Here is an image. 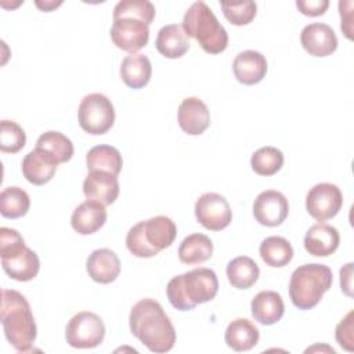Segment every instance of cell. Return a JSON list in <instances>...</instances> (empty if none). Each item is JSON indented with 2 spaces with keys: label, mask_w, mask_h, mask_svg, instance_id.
Segmentation results:
<instances>
[{
  "label": "cell",
  "mask_w": 354,
  "mask_h": 354,
  "mask_svg": "<svg viewBox=\"0 0 354 354\" xmlns=\"http://www.w3.org/2000/svg\"><path fill=\"white\" fill-rule=\"evenodd\" d=\"M129 325L131 333L152 353H167L174 347V326L153 299H141L131 307Z\"/></svg>",
  "instance_id": "cell-1"
},
{
  "label": "cell",
  "mask_w": 354,
  "mask_h": 354,
  "mask_svg": "<svg viewBox=\"0 0 354 354\" xmlns=\"http://www.w3.org/2000/svg\"><path fill=\"white\" fill-rule=\"evenodd\" d=\"M0 319L8 343L18 353H28L36 340L37 328L26 297L12 289H1Z\"/></svg>",
  "instance_id": "cell-2"
},
{
  "label": "cell",
  "mask_w": 354,
  "mask_h": 354,
  "mask_svg": "<svg viewBox=\"0 0 354 354\" xmlns=\"http://www.w3.org/2000/svg\"><path fill=\"white\" fill-rule=\"evenodd\" d=\"M217 292V275L207 267H198L176 275L166 286V295L170 304L180 311H188L198 304L213 300Z\"/></svg>",
  "instance_id": "cell-3"
},
{
  "label": "cell",
  "mask_w": 354,
  "mask_h": 354,
  "mask_svg": "<svg viewBox=\"0 0 354 354\" xmlns=\"http://www.w3.org/2000/svg\"><path fill=\"white\" fill-rule=\"evenodd\" d=\"M177 235V227L170 217L155 216L134 224L126 235L129 252L140 259L156 256L169 248Z\"/></svg>",
  "instance_id": "cell-4"
},
{
  "label": "cell",
  "mask_w": 354,
  "mask_h": 354,
  "mask_svg": "<svg viewBox=\"0 0 354 354\" xmlns=\"http://www.w3.org/2000/svg\"><path fill=\"white\" fill-rule=\"evenodd\" d=\"M187 37L195 39L207 54H220L228 46V33L205 1H195L185 11L181 25Z\"/></svg>",
  "instance_id": "cell-5"
},
{
  "label": "cell",
  "mask_w": 354,
  "mask_h": 354,
  "mask_svg": "<svg viewBox=\"0 0 354 354\" xmlns=\"http://www.w3.org/2000/svg\"><path fill=\"white\" fill-rule=\"evenodd\" d=\"M333 282L332 270L319 263L297 267L289 281V297L299 310H311L328 292Z\"/></svg>",
  "instance_id": "cell-6"
},
{
  "label": "cell",
  "mask_w": 354,
  "mask_h": 354,
  "mask_svg": "<svg viewBox=\"0 0 354 354\" xmlns=\"http://www.w3.org/2000/svg\"><path fill=\"white\" fill-rule=\"evenodd\" d=\"M0 257L1 267L11 279L26 282L39 274V256L25 245L24 238L14 228H0Z\"/></svg>",
  "instance_id": "cell-7"
},
{
  "label": "cell",
  "mask_w": 354,
  "mask_h": 354,
  "mask_svg": "<svg viewBox=\"0 0 354 354\" xmlns=\"http://www.w3.org/2000/svg\"><path fill=\"white\" fill-rule=\"evenodd\" d=\"M77 120L86 133L93 136L105 134L115 123V109L111 100L101 93L87 94L80 101Z\"/></svg>",
  "instance_id": "cell-8"
},
{
  "label": "cell",
  "mask_w": 354,
  "mask_h": 354,
  "mask_svg": "<svg viewBox=\"0 0 354 354\" xmlns=\"http://www.w3.org/2000/svg\"><path fill=\"white\" fill-rule=\"evenodd\" d=\"M105 337V325L102 319L91 311L75 314L65 328L66 343L73 348H94Z\"/></svg>",
  "instance_id": "cell-9"
},
{
  "label": "cell",
  "mask_w": 354,
  "mask_h": 354,
  "mask_svg": "<svg viewBox=\"0 0 354 354\" xmlns=\"http://www.w3.org/2000/svg\"><path fill=\"white\" fill-rule=\"evenodd\" d=\"M343 205V195L340 188L332 183L315 184L306 196V209L308 214L317 221H326L333 218Z\"/></svg>",
  "instance_id": "cell-10"
},
{
  "label": "cell",
  "mask_w": 354,
  "mask_h": 354,
  "mask_svg": "<svg viewBox=\"0 0 354 354\" xmlns=\"http://www.w3.org/2000/svg\"><path fill=\"white\" fill-rule=\"evenodd\" d=\"M195 217L206 230L221 231L230 225L232 210L223 195L206 192L195 203Z\"/></svg>",
  "instance_id": "cell-11"
},
{
  "label": "cell",
  "mask_w": 354,
  "mask_h": 354,
  "mask_svg": "<svg viewBox=\"0 0 354 354\" xmlns=\"http://www.w3.org/2000/svg\"><path fill=\"white\" fill-rule=\"evenodd\" d=\"M111 39L118 48L136 54L147 46L149 40V28L136 18H116L111 28Z\"/></svg>",
  "instance_id": "cell-12"
},
{
  "label": "cell",
  "mask_w": 354,
  "mask_h": 354,
  "mask_svg": "<svg viewBox=\"0 0 354 354\" xmlns=\"http://www.w3.org/2000/svg\"><path fill=\"white\" fill-rule=\"evenodd\" d=\"M289 214V203L286 196L277 189H266L260 192L253 203V216L256 221L266 227L281 225Z\"/></svg>",
  "instance_id": "cell-13"
},
{
  "label": "cell",
  "mask_w": 354,
  "mask_h": 354,
  "mask_svg": "<svg viewBox=\"0 0 354 354\" xmlns=\"http://www.w3.org/2000/svg\"><path fill=\"white\" fill-rule=\"evenodd\" d=\"M300 43L313 57H328L337 48L335 30L328 24L322 22L306 25L300 33Z\"/></svg>",
  "instance_id": "cell-14"
},
{
  "label": "cell",
  "mask_w": 354,
  "mask_h": 354,
  "mask_svg": "<svg viewBox=\"0 0 354 354\" xmlns=\"http://www.w3.org/2000/svg\"><path fill=\"white\" fill-rule=\"evenodd\" d=\"M118 176L102 170H91L83 181V194L87 199L97 201L104 206L112 205L119 196Z\"/></svg>",
  "instance_id": "cell-15"
},
{
  "label": "cell",
  "mask_w": 354,
  "mask_h": 354,
  "mask_svg": "<svg viewBox=\"0 0 354 354\" xmlns=\"http://www.w3.org/2000/svg\"><path fill=\"white\" fill-rule=\"evenodd\" d=\"M178 126L189 136H201L210 126L207 105L198 97H187L178 106Z\"/></svg>",
  "instance_id": "cell-16"
},
{
  "label": "cell",
  "mask_w": 354,
  "mask_h": 354,
  "mask_svg": "<svg viewBox=\"0 0 354 354\" xmlns=\"http://www.w3.org/2000/svg\"><path fill=\"white\" fill-rule=\"evenodd\" d=\"M58 163L41 148H35L22 159V174L33 185L47 184L55 174Z\"/></svg>",
  "instance_id": "cell-17"
},
{
  "label": "cell",
  "mask_w": 354,
  "mask_h": 354,
  "mask_svg": "<svg viewBox=\"0 0 354 354\" xmlns=\"http://www.w3.org/2000/svg\"><path fill=\"white\" fill-rule=\"evenodd\" d=\"M266 57L254 50H245L236 54L232 62V71L236 80L246 86L260 83L267 73Z\"/></svg>",
  "instance_id": "cell-18"
},
{
  "label": "cell",
  "mask_w": 354,
  "mask_h": 354,
  "mask_svg": "<svg viewBox=\"0 0 354 354\" xmlns=\"http://www.w3.org/2000/svg\"><path fill=\"white\" fill-rule=\"evenodd\" d=\"M340 243L339 231L329 224L318 223L311 225L304 235V249L315 257L333 254Z\"/></svg>",
  "instance_id": "cell-19"
},
{
  "label": "cell",
  "mask_w": 354,
  "mask_h": 354,
  "mask_svg": "<svg viewBox=\"0 0 354 354\" xmlns=\"http://www.w3.org/2000/svg\"><path fill=\"white\" fill-rule=\"evenodd\" d=\"M86 270L94 282L111 283L120 274V260L111 249H97L87 257Z\"/></svg>",
  "instance_id": "cell-20"
},
{
  "label": "cell",
  "mask_w": 354,
  "mask_h": 354,
  "mask_svg": "<svg viewBox=\"0 0 354 354\" xmlns=\"http://www.w3.org/2000/svg\"><path fill=\"white\" fill-rule=\"evenodd\" d=\"M105 206L91 199L82 202L71 216V225L80 235H91L97 232L105 224Z\"/></svg>",
  "instance_id": "cell-21"
},
{
  "label": "cell",
  "mask_w": 354,
  "mask_h": 354,
  "mask_svg": "<svg viewBox=\"0 0 354 354\" xmlns=\"http://www.w3.org/2000/svg\"><path fill=\"white\" fill-rule=\"evenodd\" d=\"M252 317L261 325H274L283 317L285 304L282 296L275 290L259 292L250 303Z\"/></svg>",
  "instance_id": "cell-22"
},
{
  "label": "cell",
  "mask_w": 354,
  "mask_h": 354,
  "mask_svg": "<svg viewBox=\"0 0 354 354\" xmlns=\"http://www.w3.org/2000/svg\"><path fill=\"white\" fill-rule=\"evenodd\" d=\"M152 76V65L147 55L136 53L123 58L120 65V77L130 88H142Z\"/></svg>",
  "instance_id": "cell-23"
},
{
  "label": "cell",
  "mask_w": 354,
  "mask_h": 354,
  "mask_svg": "<svg viewBox=\"0 0 354 354\" xmlns=\"http://www.w3.org/2000/svg\"><path fill=\"white\" fill-rule=\"evenodd\" d=\"M260 339L257 326L248 318H236L228 324L224 335V340L234 351H249Z\"/></svg>",
  "instance_id": "cell-24"
},
{
  "label": "cell",
  "mask_w": 354,
  "mask_h": 354,
  "mask_svg": "<svg viewBox=\"0 0 354 354\" xmlns=\"http://www.w3.org/2000/svg\"><path fill=\"white\" fill-rule=\"evenodd\" d=\"M156 50L166 58L176 59L183 57L189 50V41L184 33L181 25L170 24L159 29L156 41Z\"/></svg>",
  "instance_id": "cell-25"
},
{
  "label": "cell",
  "mask_w": 354,
  "mask_h": 354,
  "mask_svg": "<svg viewBox=\"0 0 354 354\" xmlns=\"http://www.w3.org/2000/svg\"><path fill=\"white\" fill-rule=\"evenodd\" d=\"M213 254V242L205 234H191L183 239L178 246V259L184 264H201Z\"/></svg>",
  "instance_id": "cell-26"
},
{
  "label": "cell",
  "mask_w": 354,
  "mask_h": 354,
  "mask_svg": "<svg viewBox=\"0 0 354 354\" xmlns=\"http://www.w3.org/2000/svg\"><path fill=\"white\" fill-rule=\"evenodd\" d=\"M225 274L232 288L249 289L257 282L260 268L253 259L248 256H238L227 264Z\"/></svg>",
  "instance_id": "cell-27"
},
{
  "label": "cell",
  "mask_w": 354,
  "mask_h": 354,
  "mask_svg": "<svg viewBox=\"0 0 354 354\" xmlns=\"http://www.w3.org/2000/svg\"><path fill=\"white\" fill-rule=\"evenodd\" d=\"M261 260L274 268H281L288 266L293 259V248L288 239L283 236L271 235L267 236L259 248Z\"/></svg>",
  "instance_id": "cell-28"
},
{
  "label": "cell",
  "mask_w": 354,
  "mask_h": 354,
  "mask_svg": "<svg viewBox=\"0 0 354 354\" xmlns=\"http://www.w3.org/2000/svg\"><path fill=\"white\" fill-rule=\"evenodd\" d=\"M86 165L88 171L102 170V171H108L111 174L118 176L122 170L123 159L120 152L115 147L101 144V145L93 147L87 152Z\"/></svg>",
  "instance_id": "cell-29"
},
{
  "label": "cell",
  "mask_w": 354,
  "mask_h": 354,
  "mask_svg": "<svg viewBox=\"0 0 354 354\" xmlns=\"http://www.w3.org/2000/svg\"><path fill=\"white\" fill-rule=\"evenodd\" d=\"M30 198L19 187H7L0 194V213L6 218H19L28 213Z\"/></svg>",
  "instance_id": "cell-30"
},
{
  "label": "cell",
  "mask_w": 354,
  "mask_h": 354,
  "mask_svg": "<svg viewBox=\"0 0 354 354\" xmlns=\"http://www.w3.org/2000/svg\"><path fill=\"white\" fill-rule=\"evenodd\" d=\"M36 148L48 152L58 165L68 162L73 155L72 141L65 134L54 130L43 133L36 141Z\"/></svg>",
  "instance_id": "cell-31"
},
{
  "label": "cell",
  "mask_w": 354,
  "mask_h": 354,
  "mask_svg": "<svg viewBox=\"0 0 354 354\" xmlns=\"http://www.w3.org/2000/svg\"><path fill=\"white\" fill-rule=\"evenodd\" d=\"M283 153L275 147L259 148L250 158L252 170L259 176H272L283 166Z\"/></svg>",
  "instance_id": "cell-32"
},
{
  "label": "cell",
  "mask_w": 354,
  "mask_h": 354,
  "mask_svg": "<svg viewBox=\"0 0 354 354\" xmlns=\"http://www.w3.org/2000/svg\"><path fill=\"white\" fill-rule=\"evenodd\" d=\"M155 6L148 0H122L113 8V19L136 18L149 25L155 18Z\"/></svg>",
  "instance_id": "cell-33"
},
{
  "label": "cell",
  "mask_w": 354,
  "mask_h": 354,
  "mask_svg": "<svg viewBox=\"0 0 354 354\" xmlns=\"http://www.w3.org/2000/svg\"><path fill=\"white\" fill-rule=\"evenodd\" d=\"M26 144L24 129L14 120H1L0 123V151L4 153H17Z\"/></svg>",
  "instance_id": "cell-34"
},
{
  "label": "cell",
  "mask_w": 354,
  "mask_h": 354,
  "mask_svg": "<svg viewBox=\"0 0 354 354\" xmlns=\"http://www.w3.org/2000/svg\"><path fill=\"white\" fill-rule=\"evenodd\" d=\"M220 7L227 21L235 26H243L250 24L257 12V4L254 1H221Z\"/></svg>",
  "instance_id": "cell-35"
},
{
  "label": "cell",
  "mask_w": 354,
  "mask_h": 354,
  "mask_svg": "<svg viewBox=\"0 0 354 354\" xmlns=\"http://www.w3.org/2000/svg\"><path fill=\"white\" fill-rule=\"evenodd\" d=\"M354 311H348L347 315L337 324L336 330H335V337L336 342L342 348L346 351H353L354 350Z\"/></svg>",
  "instance_id": "cell-36"
},
{
  "label": "cell",
  "mask_w": 354,
  "mask_h": 354,
  "mask_svg": "<svg viewBox=\"0 0 354 354\" xmlns=\"http://www.w3.org/2000/svg\"><path fill=\"white\" fill-rule=\"evenodd\" d=\"M296 7L303 15L307 17H319L325 14L329 7L328 0H297Z\"/></svg>",
  "instance_id": "cell-37"
},
{
  "label": "cell",
  "mask_w": 354,
  "mask_h": 354,
  "mask_svg": "<svg viewBox=\"0 0 354 354\" xmlns=\"http://www.w3.org/2000/svg\"><path fill=\"white\" fill-rule=\"evenodd\" d=\"M353 1H339V12H340V18H342V32L344 33V36L351 40L353 39Z\"/></svg>",
  "instance_id": "cell-38"
},
{
  "label": "cell",
  "mask_w": 354,
  "mask_h": 354,
  "mask_svg": "<svg viewBox=\"0 0 354 354\" xmlns=\"http://www.w3.org/2000/svg\"><path fill=\"white\" fill-rule=\"evenodd\" d=\"M340 286L347 296H353V263H347L340 270Z\"/></svg>",
  "instance_id": "cell-39"
},
{
  "label": "cell",
  "mask_w": 354,
  "mask_h": 354,
  "mask_svg": "<svg viewBox=\"0 0 354 354\" xmlns=\"http://www.w3.org/2000/svg\"><path fill=\"white\" fill-rule=\"evenodd\" d=\"M35 4L41 10V11H51L54 8H57L58 6L62 4V1H35Z\"/></svg>",
  "instance_id": "cell-40"
},
{
  "label": "cell",
  "mask_w": 354,
  "mask_h": 354,
  "mask_svg": "<svg viewBox=\"0 0 354 354\" xmlns=\"http://www.w3.org/2000/svg\"><path fill=\"white\" fill-rule=\"evenodd\" d=\"M314 350H321V351H322V350H326V351H329V353L335 354V350H333V348H330L329 346H321V347H319V346H314V347L307 348V350H306V353H307V351H314Z\"/></svg>",
  "instance_id": "cell-41"
}]
</instances>
